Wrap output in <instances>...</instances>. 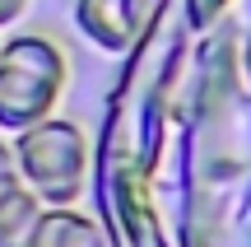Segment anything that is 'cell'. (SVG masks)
I'll return each mask as SVG.
<instances>
[{"instance_id": "6da1fadb", "label": "cell", "mask_w": 251, "mask_h": 247, "mask_svg": "<svg viewBox=\"0 0 251 247\" xmlns=\"http://www.w3.org/2000/svg\"><path fill=\"white\" fill-rule=\"evenodd\" d=\"M65 84H70V65H65L61 42H51L47 33L5 37L0 42V131L19 136L47 121Z\"/></svg>"}, {"instance_id": "7a4b0ae2", "label": "cell", "mask_w": 251, "mask_h": 247, "mask_svg": "<svg viewBox=\"0 0 251 247\" xmlns=\"http://www.w3.org/2000/svg\"><path fill=\"white\" fill-rule=\"evenodd\" d=\"M14 159L24 173L28 192L42 205H75L84 196V177H89V136L79 121L70 117H47L37 126L19 131L14 140Z\"/></svg>"}, {"instance_id": "3957f363", "label": "cell", "mask_w": 251, "mask_h": 247, "mask_svg": "<svg viewBox=\"0 0 251 247\" xmlns=\"http://www.w3.org/2000/svg\"><path fill=\"white\" fill-rule=\"evenodd\" d=\"M75 24L102 52H126L135 42V9L130 0H75Z\"/></svg>"}, {"instance_id": "277c9868", "label": "cell", "mask_w": 251, "mask_h": 247, "mask_svg": "<svg viewBox=\"0 0 251 247\" xmlns=\"http://www.w3.org/2000/svg\"><path fill=\"white\" fill-rule=\"evenodd\" d=\"M33 247H107L98 220L79 215L75 205H47L42 220H37Z\"/></svg>"}, {"instance_id": "5b68a950", "label": "cell", "mask_w": 251, "mask_h": 247, "mask_svg": "<svg viewBox=\"0 0 251 247\" xmlns=\"http://www.w3.org/2000/svg\"><path fill=\"white\" fill-rule=\"evenodd\" d=\"M47 205L37 201L33 192H14L9 201H0V247H33L37 220H42Z\"/></svg>"}, {"instance_id": "8992f818", "label": "cell", "mask_w": 251, "mask_h": 247, "mask_svg": "<svg viewBox=\"0 0 251 247\" xmlns=\"http://www.w3.org/2000/svg\"><path fill=\"white\" fill-rule=\"evenodd\" d=\"M24 173H19V159H14V145L0 140V201H9L14 192H24Z\"/></svg>"}, {"instance_id": "52a82bcc", "label": "cell", "mask_w": 251, "mask_h": 247, "mask_svg": "<svg viewBox=\"0 0 251 247\" xmlns=\"http://www.w3.org/2000/svg\"><path fill=\"white\" fill-rule=\"evenodd\" d=\"M24 9H28V0H0V28L19 24V19H24Z\"/></svg>"}]
</instances>
